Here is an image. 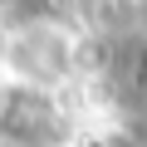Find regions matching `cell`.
Returning <instances> with one entry per match:
<instances>
[{"label":"cell","mask_w":147,"mask_h":147,"mask_svg":"<svg viewBox=\"0 0 147 147\" xmlns=\"http://www.w3.org/2000/svg\"><path fill=\"white\" fill-rule=\"evenodd\" d=\"M0 5H5V0H0Z\"/></svg>","instance_id":"3957f363"},{"label":"cell","mask_w":147,"mask_h":147,"mask_svg":"<svg viewBox=\"0 0 147 147\" xmlns=\"http://www.w3.org/2000/svg\"><path fill=\"white\" fill-rule=\"evenodd\" d=\"M0 132H5V137H20V142H44L54 132V108L39 93H5Z\"/></svg>","instance_id":"6da1fadb"},{"label":"cell","mask_w":147,"mask_h":147,"mask_svg":"<svg viewBox=\"0 0 147 147\" xmlns=\"http://www.w3.org/2000/svg\"><path fill=\"white\" fill-rule=\"evenodd\" d=\"M0 108H5V88H0Z\"/></svg>","instance_id":"7a4b0ae2"}]
</instances>
